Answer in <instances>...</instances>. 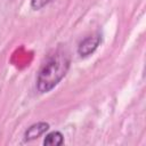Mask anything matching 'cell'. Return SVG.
<instances>
[{
	"instance_id": "obj_1",
	"label": "cell",
	"mask_w": 146,
	"mask_h": 146,
	"mask_svg": "<svg viewBox=\"0 0 146 146\" xmlns=\"http://www.w3.org/2000/svg\"><path fill=\"white\" fill-rule=\"evenodd\" d=\"M70 68V56L65 50H57L52 54L39 71L36 89L39 92H49L66 75Z\"/></svg>"
},
{
	"instance_id": "obj_2",
	"label": "cell",
	"mask_w": 146,
	"mask_h": 146,
	"mask_svg": "<svg viewBox=\"0 0 146 146\" xmlns=\"http://www.w3.org/2000/svg\"><path fill=\"white\" fill-rule=\"evenodd\" d=\"M100 41H102V38L99 34H92L90 36H87L80 42L78 47V54L81 57H87L91 55L98 48Z\"/></svg>"
},
{
	"instance_id": "obj_3",
	"label": "cell",
	"mask_w": 146,
	"mask_h": 146,
	"mask_svg": "<svg viewBox=\"0 0 146 146\" xmlns=\"http://www.w3.org/2000/svg\"><path fill=\"white\" fill-rule=\"evenodd\" d=\"M49 129V124L46 122H38L35 124H32L31 127L27 128V130L24 133V139L25 141L33 140L35 138H39L42 136L47 130Z\"/></svg>"
},
{
	"instance_id": "obj_4",
	"label": "cell",
	"mask_w": 146,
	"mask_h": 146,
	"mask_svg": "<svg viewBox=\"0 0 146 146\" xmlns=\"http://www.w3.org/2000/svg\"><path fill=\"white\" fill-rule=\"evenodd\" d=\"M64 143V137L59 131H52L48 133L44 139H43V145H49V146H58Z\"/></svg>"
},
{
	"instance_id": "obj_5",
	"label": "cell",
	"mask_w": 146,
	"mask_h": 146,
	"mask_svg": "<svg viewBox=\"0 0 146 146\" xmlns=\"http://www.w3.org/2000/svg\"><path fill=\"white\" fill-rule=\"evenodd\" d=\"M50 0H31V7L34 10H39L41 8H43Z\"/></svg>"
}]
</instances>
